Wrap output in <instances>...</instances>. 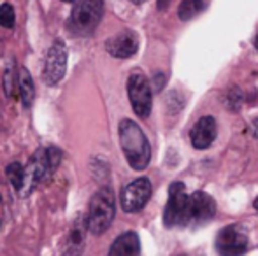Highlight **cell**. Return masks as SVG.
Wrapping results in <instances>:
<instances>
[{
  "mask_svg": "<svg viewBox=\"0 0 258 256\" xmlns=\"http://www.w3.org/2000/svg\"><path fill=\"white\" fill-rule=\"evenodd\" d=\"M137 48H139V41L134 32H121L105 41V51L114 58H130L137 53Z\"/></svg>",
  "mask_w": 258,
  "mask_h": 256,
  "instance_id": "8fae6325",
  "label": "cell"
},
{
  "mask_svg": "<svg viewBox=\"0 0 258 256\" xmlns=\"http://www.w3.org/2000/svg\"><path fill=\"white\" fill-rule=\"evenodd\" d=\"M116 216V198L114 192L109 186L97 190L88 205L86 214V226L93 235H100L112 225Z\"/></svg>",
  "mask_w": 258,
  "mask_h": 256,
  "instance_id": "3957f363",
  "label": "cell"
},
{
  "mask_svg": "<svg viewBox=\"0 0 258 256\" xmlns=\"http://www.w3.org/2000/svg\"><path fill=\"white\" fill-rule=\"evenodd\" d=\"M179 256H184V254H179Z\"/></svg>",
  "mask_w": 258,
  "mask_h": 256,
  "instance_id": "4316f807",
  "label": "cell"
},
{
  "mask_svg": "<svg viewBox=\"0 0 258 256\" xmlns=\"http://www.w3.org/2000/svg\"><path fill=\"white\" fill-rule=\"evenodd\" d=\"M0 25L6 28L14 27V9L11 4H2L0 6Z\"/></svg>",
  "mask_w": 258,
  "mask_h": 256,
  "instance_id": "d6986e66",
  "label": "cell"
},
{
  "mask_svg": "<svg viewBox=\"0 0 258 256\" xmlns=\"http://www.w3.org/2000/svg\"><path fill=\"white\" fill-rule=\"evenodd\" d=\"M107 256H141V242L136 232H125L112 242Z\"/></svg>",
  "mask_w": 258,
  "mask_h": 256,
  "instance_id": "5bb4252c",
  "label": "cell"
},
{
  "mask_svg": "<svg viewBox=\"0 0 258 256\" xmlns=\"http://www.w3.org/2000/svg\"><path fill=\"white\" fill-rule=\"evenodd\" d=\"M18 90H20V99L23 102L25 107H30V104L35 99V86H34V79H32L30 72L25 67L20 68L18 72Z\"/></svg>",
  "mask_w": 258,
  "mask_h": 256,
  "instance_id": "9a60e30c",
  "label": "cell"
},
{
  "mask_svg": "<svg viewBox=\"0 0 258 256\" xmlns=\"http://www.w3.org/2000/svg\"><path fill=\"white\" fill-rule=\"evenodd\" d=\"M163 82H165V77H163V74H156L155 75V90H156V92H160V90H162Z\"/></svg>",
  "mask_w": 258,
  "mask_h": 256,
  "instance_id": "ffe728a7",
  "label": "cell"
},
{
  "mask_svg": "<svg viewBox=\"0 0 258 256\" xmlns=\"http://www.w3.org/2000/svg\"><path fill=\"white\" fill-rule=\"evenodd\" d=\"M6 176H7V179H9L11 185H13V188L16 190V192H21V188H23V181H25V168H23V165L18 163V161L7 165Z\"/></svg>",
  "mask_w": 258,
  "mask_h": 256,
  "instance_id": "e0dca14e",
  "label": "cell"
},
{
  "mask_svg": "<svg viewBox=\"0 0 258 256\" xmlns=\"http://www.w3.org/2000/svg\"><path fill=\"white\" fill-rule=\"evenodd\" d=\"M86 218L78 216L72 223L69 235L63 242V256H81L86 244Z\"/></svg>",
  "mask_w": 258,
  "mask_h": 256,
  "instance_id": "7c38bea8",
  "label": "cell"
},
{
  "mask_svg": "<svg viewBox=\"0 0 258 256\" xmlns=\"http://www.w3.org/2000/svg\"><path fill=\"white\" fill-rule=\"evenodd\" d=\"M248 246V235L239 225L225 226L216 235V251L220 256H242Z\"/></svg>",
  "mask_w": 258,
  "mask_h": 256,
  "instance_id": "52a82bcc",
  "label": "cell"
},
{
  "mask_svg": "<svg viewBox=\"0 0 258 256\" xmlns=\"http://www.w3.org/2000/svg\"><path fill=\"white\" fill-rule=\"evenodd\" d=\"M128 2H132V4H143V2H146V0H128Z\"/></svg>",
  "mask_w": 258,
  "mask_h": 256,
  "instance_id": "603a6c76",
  "label": "cell"
},
{
  "mask_svg": "<svg viewBox=\"0 0 258 256\" xmlns=\"http://www.w3.org/2000/svg\"><path fill=\"white\" fill-rule=\"evenodd\" d=\"M190 195L186 193L183 183H172L169 188V202L163 211V225L167 228L172 226L190 225Z\"/></svg>",
  "mask_w": 258,
  "mask_h": 256,
  "instance_id": "5b68a950",
  "label": "cell"
},
{
  "mask_svg": "<svg viewBox=\"0 0 258 256\" xmlns=\"http://www.w3.org/2000/svg\"><path fill=\"white\" fill-rule=\"evenodd\" d=\"M169 6H170V0H156V7H158V11L169 9Z\"/></svg>",
  "mask_w": 258,
  "mask_h": 256,
  "instance_id": "44dd1931",
  "label": "cell"
},
{
  "mask_svg": "<svg viewBox=\"0 0 258 256\" xmlns=\"http://www.w3.org/2000/svg\"><path fill=\"white\" fill-rule=\"evenodd\" d=\"M65 70H67V46L61 39H56L46 55L42 79L48 86H54L63 79Z\"/></svg>",
  "mask_w": 258,
  "mask_h": 256,
  "instance_id": "ba28073f",
  "label": "cell"
},
{
  "mask_svg": "<svg viewBox=\"0 0 258 256\" xmlns=\"http://www.w3.org/2000/svg\"><path fill=\"white\" fill-rule=\"evenodd\" d=\"M190 139L195 149H207L216 139V120L213 116H202L191 128Z\"/></svg>",
  "mask_w": 258,
  "mask_h": 256,
  "instance_id": "4fadbf2b",
  "label": "cell"
},
{
  "mask_svg": "<svg viewBox=\"0 0 258 256\" xmlns=\"http://www.w3.org/2000/svg\"><path fill=\"white\" fill-rule=\"evenodd\" d=\"M126 92L132 104L134 113L139 118H148L151 113V104H153V95H151V84L141 72H134L126 81Z\"/></svg>",
  "mask_w": 258,
  "mask_h": 256,
  "instance_id": "8992f818",
  "label": "cell"
},
{
  "mask_svg": "<svg viewBox=\"0 0 258 256\" xmlns=\"http://www.w3.org/2000/svg\"><path fill=\"white\" fill-rule=\"evenodd\" d=\"M251 132H253V135H255L256 139H258V118L251 123Z\"/></svg>",
  "mask_w": 258,
  "mask_h": 256,
  "instance_id": "7402d4cb",
  "label": "cell"
},
{
  "mask_svg": "<svg viewBox=\"0 0 258 256\" xmlns=\"http://www.w3.org/2000/svg\"><path fill=\"white\" fill-rule=\"evenodd\" d=\"M255 48H256V51H258V34H256V37H255Z\"/></svg>",
  "mask_w": 258,
  "mask_h": 256,
  "instance_id": "cb8c5ba5",
  "label": "cell"
},
{
  "mask_svg": "<svg viewBox=\"0 0 258 256\" xmlns=\"http://www.w3.org/2000/svg\"><path fill=\"white\" fill-rule=\"evenodd\" d=\"M151 183L148 178H139L128 183L121 192V207L125 212H137L148 204L151 197Z\"/></svg>",
  "mask_w": 258,
  "mask_h": 256,
  "instance_id": "9c48e42d",
  "label": "cell"
},
{
  "mask_svg": "<svg viewBox=\"0 0 258 256\" xmlns=\"http://www.w3.org/2000/svg\"><path fill=\"white\" fill-rule=\"evenodd\" d=\"M16 72H14V67L13 63H9L6 67V72H4V77H2V84H4V90H6L7 95H11L14 90V86H16Z\"/></svg>",
  "mask_w": 258,
  "mask_h": 256,
  "instance_id": "ac0fdd59",
  "label": "cell"
},
{
  "mask_svg": "<svg viewBox=\"0 0 258 256\" xmlns=\"http://www.w3.org/2000/svg\"><path fill=\"white\" fill-rule=\"evenodd\" d=\"M190 225H204L216 214V204L213 197L206 192H195L190 195Z\"/></svg>",
  "mask_w": 258,
  "mask_h": 256,
  "instance_id": "30bf717a",
  "label": "cell"
},
{
  "mask_svg": "<svg viewBox=\"0 0 258 256\" xmlns=\"http://www.w3.org/2000/svg\"><path fill=\"white\" fill-rule=\"evenodd\" d=\"M104 14V0H74L67 27L76 35H90L99 27Z\"/></svg>",
  "mask_w": 258,
  "mask_h": 256,
  "instance_id": "277c9868",
  "label": "cell"
},
{
  "mask_svg": "<svg viewBox=\"0 0 258 256\" xmlns=\"http://www.w3.org/2000/svg\"><path fill=\"white\" fill-rule=\"evenodd\" d=\"M61 161V151L54 146L49 147H41L34 153V156L30 158L25 170V181L23 188H21V195L27 197L34 192V188L39 183H46L49 178L56 172V168L60 167Z\"/></svg>",
  "mask_w": 258,
  "mask_h": 256,
  "instance_id": "7a4b0ae2",
  "label": "cell"
},
{
  "mask_svg": "<svg viewBox=\"0 0 258 256\" xmlns=\"http://www.w3.org/2000/svg\"><path fill=\"white\" fill-rule=\"evenodd\" d=\"M255 209L258 211V197H256V200H255Z\"/></svg>",
  "mask_w": 258,
  "mask_h": 256,
  "instance_id": "d4e9b609",
  "label": "cell"
},
{
  "mask_svg": "<svg viewBox=\"0 0 258 256\" xmlns=\"http://www.w3.org/2000/svg\"><path fill=\"white\" fill-rule=\"evenodd\" d=\"M206 9V4L202 0H183L177 7V16L181 21H190L191 18L199 16Z\"/></svg>",
  "mask_w": 258,
  "mask_h": 256,
  "instance_id": "2e32d148",
  "label": "cell"
},
{
  "mask_svg": "<svg viewBox=\"0 0 258 256\" xmlns=\"http://www.w3.org/2000/svg\"><path fill=\"white\" fill-rule=\"evenodd\" d=\"M119 144H121L126 161L134 170H144L150 165V142L136 121L121 120V123H119Z\"/></svg>",
  "mask_w": 258,
  "mask_h": 256,
  "instance_id": "6da1fadb",
  "label": "cell"
},
{
  "mask_svg": "<svg viewBox=\"0 0 258 256\" xmlns=\"http://www.w3.org/2000/svg\"><path fill=\"white\" fill-rule=\"evenodd\" d=\"M61 2H74V0H61Z\"/></svg>",
  "mask_w": 258,
  "mask_h": 256,
  "instance_id": "484cf974",
  "label": "cell"
}]
</instances>
